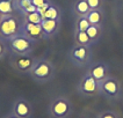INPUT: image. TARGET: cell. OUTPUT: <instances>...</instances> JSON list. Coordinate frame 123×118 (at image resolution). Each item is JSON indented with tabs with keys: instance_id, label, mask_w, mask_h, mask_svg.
<instances>
[{
	"instance_id": "26",
	"label": "cell",
	"mask_w": 123,
	"mask_h": 118,
	"mask_svg": "<svg viewBox=\"0 0 123 118\" xmlns=\"http://www.w3.org/2000/svg\"><path fill=\"white\" fill-rule=\"evenodd\" d=\"M5 118H19V117H18V116H15L13 112H11V113H8V115H7Z\"/></svg>"
},
{
	"instance_id": "16",
	"label": "cell",
	"mask_w": 123,
	"mask_h": 118,
	"mask_svg": "<svg viewBox=\"0 0 123 118\" xmlns=\"http://www.w3.org/2000/svg\"><path fill=\"white\" fill-rule=\"evenodd\" d=\"M73 11H74L75 15L78 17H80V16H86L91 11V8H89L86 0H77L74 4V7H73Z\"/></svg>"
},
{
	"instance_id": "20",
	"label": "cell",
	"mask_w": 123,
	"mask_h": 118,
	"mask_svg": "<svg viewBox=\"0 0 123 118\" xmlns=\"http://www.w3.org/2000/svg\"><path fill=\"white\" fill-rule=\"evenodd\" d=\"M91 23L89 21L86 19V16H80L77 19V23H75V31H86L89 28Z\"/></svg>"
},
{
	"instance_id": "6",
	"label": "cell",
	"mask_w": 123,
	"mask_h": 118,
	"mask_svg": "<svg viewBox=\"0 0 123 118\" xmlns=\"http://www.w3.org/2000/svg\"><path fill=\"white\" fill-rule=\"evenodd\" d=\"M72 113V103L63 96L56 97L49 105V115L52 118H68Z\"/></svg>"
},
{
	"instance_id": "14",
	"label": "cell",
	"mask_w": 123,
	"mask_h": 118,
	"mask_svg": "<svg viewBox=\"0 0 123 118\" xmlns=\"http://www.w3.org/2000/svg\"><path fill=\"white\" fill-rule=\"evenodd\" d=\"M86 33L88 35L92 44H95V43H98V42L101 39V36H102V33H103V28H102V26L91 24L89 28L86 30Z\"/></svg>"
},
{
	"instance_id": "2",
	"label": "cell",
	"mask_w": 123,
	"mask_h": 118,
	"mask_svg": "<svg viewBox=\"0 0 123 118\" xmlns=\"http://www.w3.org/2000/svg\"><path fill=\"white\" fill-rule=\"evenodd\" d=\"M7 49L13 56H27L31 55L34 51L36 42L31 41L25 35H18L9 41H7Z\"/></svg>"
},
{
	"instance_id": "1",
	"label": "cell",
	"mask_w": 123,
	"mask_h": 118,
	"mask_svg": "<svg viewBox=\"0 0 123 118\" xmlns=\"http://www.w3.org/2000/svg\"><path fill=\"white\" fill-rule=\"evenodd\" d=\"M29 75L38 83H45L51 81L56 75L55 65L48 59H37Z\"/></svg>"
},
{
	"instance_id": "4",
	"label": "cell",
	"mask_w": 123,
	"mask_h": 118,
	"mask_svg": "<svg viewBox=\"0 0 123 118\" xmlns=\"http://www.w3.org/2000/svg\"><path fill=\"white\" fill-rule=\"evenodd\" d=\"M21 34V21L14 15H5L0 22V37L5 41H9Z\"/></svg>"
},
{
	"instance_id": "8",
	"label": "cell",
	"mask_w": 123,
	"mask_h": 118,
	"mask_svg": "<svg viewBox=\"0 0 123 118\" xmlns=\"http://www.w3.org/2000/svg\"><path fill=\"white\" fill-rule=\"evenodd\" d=\"M37 62V59L33 57L31 55L27 56H13V58L11 59V66L14 71L22 73V74H29L30 71L33 69L35 64Z\"/></svg>"
},
{
	"instance_id": "19",
	"label": "cell",
	"mask_w": 123,
	"mask_h": 118,
	"mask_svg": "<svg viewBox=\"0 0 123 118\" xmlns=\"http://www.w3.org/2000/svg\"><path fill=\"white\" fill-rule=\"evenodd\" d=\"M22 21L28 22V23H34V24H41L42 21H43V17L38 12H34V13H30L22 16Z\"/></svg>"
},
{
	"instance_id": "5",
	"label": "cell",
	"mask_w": 123,
	"mask_h": 118,
	"mask_svg": "<svg viewBox=\"0 0 123 118\" xmlns=\"http://www.w3.org/2000/svg\"><path fill=\"white\" fill-rule=\"evenodd\" d=\"M100 95L108 97L110 100H117L122 95V86L120 80L111 75H108L105 80L99 82Z\"/></svg>"
},
{
	"instance_id": "15",
	"label": "cell",
	"mask_w": 123,
	"mask_h": 118,
	"mask_svg": "<svg viewBox=\"0 0 123 118\" xmlns=\"http://www.w3.org/2000/svg\"><path fill=\"white\" fill-rule=\"evenodd\" d=\"M44 19H49V20H55V21H62V12L59 7L56 4L51 2L49 5L47 12L44 14Z\"/></svg>"
},
{
	"instance_id": "27",
	"label": "cell",
	"mask_w": 123,
	"mask_h": 118,
	"mask_svg": "<svg viewBox=\"0 0 123 118\" xmlns=\"http://www.w3.org/2000/svg\"><path fill=\"white\" fill-rule=\"evenodd\" d=\"M4 16H5V15H4V14H2L1 12H0V22H1V20L4 19Z\"/></svg>"
},
{
	"instance_id": "22",
	"label": "cell",
	"mask_w": 123,
	"mask_h": 118,
	"mask_svg": "<svg viewBox=\"0 0 123 118\" xmlns=\"http://www.w3.org/2000/svg\"><path fill=\"white\" fill-rule=\"evenodd\" d=\"M8 53V49H7V43L5 39H2L0 37V60L4 59L6 55Z\"/></svg>"
},
{
	"instance_id": "24",
	"label": "cell",
	"mask_w": 123,
	"mask_h": 118,
	"mask_svg": "<svg viewBox=\"0 0 123 118\" xmlns=\"http://www.w3.org/2000/svg\"><path fill=\"white\" fill-rule=\"evenodd\" d=\"M96 118H118V115H117L116 112H114V111L107 110V111L100 112Z\"/></svg>"
},
{
	"instance_id": "23",
	"label": "cell",
	"mask_w": 123,
	"mask_h": 118,
	"mask_svg": "<svg viewBox=\"0 0 123 118\" xmlns=\"http://www.w3.org/2000/svg\"><path fill=\"white\" fill-rule=\"evenodd\" d=\"M91 9H101L102 8V0H86Z\"/></svg>"
},
{
	"instance_id": "21",
	"label": "cell",
	"mask_w": 123,
	"mask_h": 118,
	"mask_svg": "<svg viewBox=\"0 0 123 118\" xmlns=\"http://www.w3.org/2000/svg\"><path fill=\"white\" fill-rule=\"evenodd\" d=\"M31 5V0H14V7H15V12L21 14L26 8Z\"/></svg>"
},
{
	"instance_id": "17",
	"label": "cell",
	"mask_w": 123,
	"mask_h": 118,
	"mask_svg": "<svg viewBox=\"0 0 123 118\" xmlns=\"http://www.w3.org/2000/svg\"><path fill=\"white\" fill-rule=\"evenodd\" d=\"M0 12L4 15H12L15 13L14 0H0Z\"/></svg>"
},
{
	"instance_id": "10",
	"label": "cell",
	"mask_w": 123,
	"mask_h": 118,
	"mask_svg": "<svg viewBox=\"0 0 123 118\" xmlns=\"http://www.w3.org/2000/svg\"><path fill=\"white\" fill-rule=\"evenodd\" d=\"M33 111H34L33 105L26 98L16 100L14 102L13 109H12V112L19 118H30L33 116Z\"/></svg>"
},
{
	"instance_id": "13",
	"label": "cell",
	"mask_w": 123,
	"mask_h": 118,
	"mask_svg": "<svg viewBox=\"0 0 123 118\" xmlns=\"http://www.w3.org/2000/svg\"><path fill=\"white\" fill-rule=\"evenodd\" d=\"M103 17L105 16H103L102 8L101 9H91L88 14L86 15V19L89 21V23L94 24V26H102Z\"/></svg>"
},
{
	"instance_id": "12",
	"label": "cell",
	"mask_w": 123,
	"mask_h": 118,
	"mask_svg": "<svg viewBox=\"0 0 123 118\" xmlns=\"http://www.w3.org/2000/svg\"><path fill=\"white\" fill-rule=\"evenodd\" d=\"M61 23L62 21L49 20V19H44L42 21L41 26L43 29V39H49L55 37L61 29Z\"/></svg>"
},
{
	"instance_id": "25",
	"label": "cell",
	"mask_w": 123,
	"mask_h": 118,
	"mask_svg": "<svg viewBox=\"0 0 123 118\" xmlns=\"http://www.w3.org/2000/svg\"><path fill=\"white\" fill-rule=\"evenodd\" d=\"M49 1H50V0H31V4L38 9V8H41L42 6H44Z\"/></svg>"
},
{
	"instance_id": "3",
	"label": "cell",
	"mask_w": 123,
	"mask_h": 118,
	"mask_svg": "<svg viewBox=\"0 0 123 118\" xmlns=\"http://www.w3.org/2000/svg\"><path fill=\"white\" fill-rule=\"evenodd\" d=\"M68 57L72 65H74L77 67H84V66L91 65L93 53H92L91 46L75 44L74 46L68 51Z\"/></svg>"
},
{
	"instance_id": "9",
	"label": "cell",
	"mask_w": 123,
	"mask_h": 118,
	"mask_svg": "<svg viewBox=\"0 0 123 118\" xmlns=\"http://www.w3.org/2000/svg\"><path fill=\"white\" fill-rule=\"evenodd\" d=\"M21 34L27 36L34 42H40L43 39V29L41 24L28 23L21 20Z\"/></svg>"
},
{
	"instance_id": "7",
	"label": "cell",
	"mask_w": 123,
	"mask_h": 118,
	"mask_svg": "<svg viewBox=\"0 0 123 118\" xmlns=\"http://www.w3.org/2000/svg\"><path fill=\"white\" fill-rule=\"evenodd\" d=\"M77 91L84 96H96L100 95V84L92 75L85 73L79 80L77 86Z\"/></svg>"
},
{
	"instance_id": "11",
	"label": "cell",
	"mask_w": 123,
	"mask_h": 118,
	"mask_svg": "<svg viewBox=\"0 0 123 118\" xmlns=\"http://www.w3.org/2000/svg\"><path fill=\"white\" fill-rule=\"evenodd\" d=\"M89 75H92L96 81H102L105 80L107 76L109 75V67L107 64H105L102 62H98L94 64H91L88 65V69L87 72Z\"/></svg>"
},
{
	"instance_id": "18",
	"label": "cell",
	"mask_w": 123,
	"mask_h": 118,
	"mask_svg": "<svg viewBox=\"0 0 123 118\" xmlns=\"http://www.w3.org/2000/svg\"><path fill=\"white\" fill-rule=\"evenodd\" d=\"M75 43L78 45H85V46H91V48L93 45L86 31H75Z\"/></svg>"
}]
</instances>
